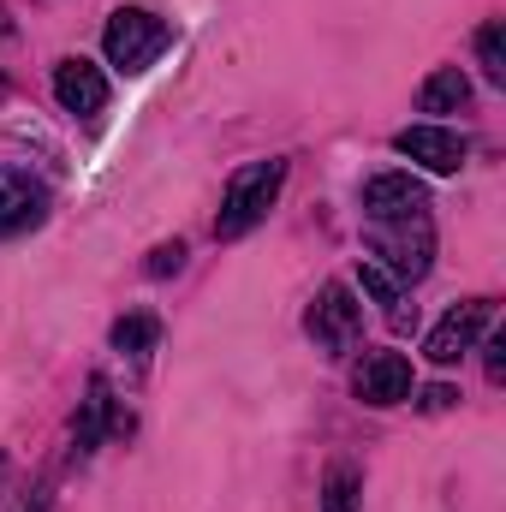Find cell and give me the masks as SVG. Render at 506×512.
<instances>
[{
    "label": "cell",
    "instance_id": "3957f363",
    "mask_svg": "<svg viewBox=\"0 0 506 512\" xmlns=\"http://www.w3.org/2000/svg\"><path fill=\"white\" fill-rule=\"evenodd\" d=\"M370 251H376L399 280H423L429 262H435V227H429V215H411V221H370Z\"/></svg>",
    "mask_w": 506,
    "mask_h": 512
},
{
    "label": "cell",
    "instance_id": "277c9868",
    "mask_svg": "<svg viewBox=\"0 0 506 512\" xmlns=\"http://www.w3.org/2000/svg\"><path fill=\"white\" fill-rule=\"evenodd\" d=\"M304 328H310V340H316L328 358H340V352H352V340L364 334V304L352 298V286L328 280V286L316 292V304H310Z\"/></svg>",
    "mask_w": 506,
    "mask_h": 512
},
{
    "label": "cell",
    "instance_id": "30bf717a",
    "mask_svg": "<svg viewBox=\"0 0 506 512\" xmlns=\"http://www.w3.org/2000/svg\"><path fill=\"white\" fill-rule=\"evenodd\" d=\"M54 102H60L66 114H102V108H108V78H102V66H90L84 54H78V60H60V66H54Z\"/></svg>",
    "mask_w": 506,
    "mask_h": 512
},
{
    "label": "cell",
    "instance_id": "5b68a950",
    "mask_svg": "<svg viewBox=\"0 0 506 512\" xmlns=\"http://www.w3.org/2000/svg\"><path fill=\"white\" fill-rule=\"evenodd\" d=\"M489 322H495V304H489V298H465V304H453V310L435 322L429 346H423V352H429V364H435V370H453V364H459L483 334H489Z\"/></svg>",
    "mask_w": 506,
    "mask_h": 512
},
{
    "label": "cell",
    "instance_id": "6da1fadb",
    "mask_svg": "<svg viewBox=\"0 0 506 512\" xmlns=\"http://www.w3.org/2000/svg\"><path fill=\"white\" fill-rule=\"evenodd\" d=\"M280 185H286V161H251V167H239L227 179V197H221V215H215V239L251 233L256 221L274 209Z\"/></svg>",
    "mask_w": 506,
    "mask_h": 512
},
{
    "label": "cell",
    "instance_id": "2e32d148",
    "mask_svg": "<svg viewBox=\"0 0 506 512\" xmlns=\"http://www.w3.org/2000/svg\"><path fill=\"white\" fill-rule=\"evenodd\" d=\"M322 512H358V471L352 465H334L328 483H322Z\"/></svg>",
    "mask_w": 506,
    "mask_h": 512
},
{
    "label": "cell",
    "instance_id": "ac0fdd59",
    "mask_svg": "<svg viewBox=\"0 0 506 512\" xmlns=\"http://www.w3.org/2000/svg\"><path fill=\"white\" fill-rule=\"evenodd\" d=\"M483 352H489V382H506V334H495Z\"/></svg>",
    "mask_w": 506,
    "mask_h": 512
},
{
    "label": "cell",
    "instance_id": "e0dca14e",
    "mask_svg": "<svg viewBox=\"0 0 506 512\" xmlns=\"http://www.w3.org/2000/svg\"><path fill=\"white\" fill-rule=\"evenodd\" d=\"M179 262H185V245L173 239V245H155L149 251V274H179Z\"/></svg>",
    "mask_w": 506,
    "mask_h": 512
},
{
    "label": "cell",
    "instance_id": "5bb4252c",
    "mask_svg": "<svg viewBox=\"0 0 506 512\" xmlns=\"http://www.w3.org/2000/svg\"><path fill=\"white\" fill-rule=\"evenodd\" d=\"M108 411H114V399H108V382L96 376V382H90V399H84V423H78V453H90V447L102 441Z\"/></svg>",
    "mask_w": 506,
    "mask_h": 512
},
{
    "label": "cell",
    "instance_id": "9a60e30c",
    "mask_svg": "<svg viewBox=\"0 0 506 512\" xmlns=\"http://www.w3.org/2000/svg\"><path fill=\"white\" fill-rule=\"evenodd\" d=\"M477 60H483V72H489V84H506V24L501 18H489V24L477 30Z\"/></svg>",
    "mask_w": 506,
    "mask_h": 512
},
{
    "label": "cell",
    "instance_id": "7a4b0ae2",
    "mask_svg": "<svg viewBox=\"0 0 506 512\" xmlns=\"http://www.w3.org/2000/svg\"><path fill=\"white\" fill-rule=\"evenodd\" d=\"M102 48H108V66L120 72H149L167 48H173V24L143 12V6H120L102 30Z\"/></svg>",
    "mask_w": 506,
    "mask_h": 512
},
{
    "label": "cell",
    "instance_id": "52a82bcc",
    "mask_svg": "<svg viewBox=\"0 0 506 512\" xmlns=\"http://www.w3.org/2000/svg\"><path fill=\"white\" fill-rule=\"evenodd\" d=\"M364 215L370 221H411V215H429V191L411 179V173H376L364 185Z\"/></svg>",
    "mask_w": 506,
    "mask_h": 512
},
{
    "label": "cell",
    "instance_id": "ba28073f",
    "mask_svg": "<svg viewBox=\"0 0 506 512\" xmlns=\"http://www.w3.org/2000/svg\"><path fill=\"white\" fill-rule=\"evenodd\" d=\"M352 387L364 405H399V399H411V358L405 352H370L358 364Z\"/></svg>",
    "mask_w": 506,
    "mask_h": 512
},
{
    "label": "cell",
    "instance_id": "d6986e66",
    "mask_svg": "<svg viewBox=\"0 0 506 512\" xmlns=\"http://www.w3.org/2000/svg\"><path fill=\"white\" fill-rule=\"evenodd\" d=\"M447 405H459L453 387H429V393H423V411H447Z\"/></svg>",
    "mask_w": 506,
    "mask_h": 512
},
{
    "label": "cell",
    "instance_id": "8fae6325",
    "mask_svg": "<svg viewBox=\"0 0 506 512\" xmlns=\"http://www.w3.org/2000/svg\"><path fill=\"white\" fill-rule=\"evenodd\" d=\"M358 286L381 304V316H387V328H393V334H405V328L417 322V304H405V292L393 286V274H387L381 262H364V268H358Z\"/></svg>",
    "mask_w": 506,
    "mask_h": 512
},
{
    "label": "cell",
    "instance_id": "8992f818",
    "mask_svg": "<svg viewBox=\"0 0 506 512\" xmlns=\"http://www.w3.org/2000/svg\"><path fill=\"white\" fill-rule=\"evenodd\" d=\"M42 215H48L42 179H30L24 167H0V239H18V233L42 227Z\"/></svg>",
    "mask_w": 506,
    "mask_h": 512
},
{
    "label": "cell",
    "instance_id": "9c48e42d",
    "mask_svg": "<svg viewBox=\"0 0 506 512\" xmlns=\"http://www.w3.org/2000/svg\"><path fill=\"white\" fill-rule=\"evenodd\" d=\"M393 149L411 155V161L429 167V173H459V167H465V137L447 131V126H405L393 137Z\"/></svg>",
    "mask_w": 506,
    "mask_h": 512
},
{
    "label": "cell",
    "instance_id": "4fadbf2b",
    "mask_svg": "<svg viewBox=\"0 0 506 512\" xmlns=\"http://www.w3.org/2000/svg\"><path fill=\"white\" fill-rule=\"evenodd\" d=\"M155 340H161V322L155 316H120L114 322V352H126V358H143Z\"/></svg>",
    "mask_w": 506,
    "mask_h": 512
},
{
    "label": "cell",
    "instance_id": "7c38bea8",
    "mask_svg": "<svg viewBox=\"0 0 506 512\" xmlns=\"http://www.w3.org/2000/svg\"><path fill=\"white\" fill-rule=\"evenodd\" d=\"M465 102H471V78H465L459 66L429 72V78H423V90H417V108H423V114H459Z\"/></svg>",
    "mask_w": 506,
    "mask_h": 512
}]
</instances>
